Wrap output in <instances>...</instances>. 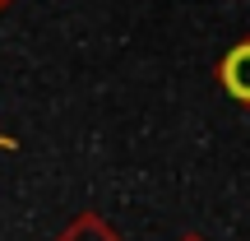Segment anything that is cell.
Returning a JSON list of instances; mask_svg holds the SVG:
<instances>
[{"instance_id": "cell-1", "label": "cell", "mask_w": 250, "mask_h": 241, "mask_svg": "<svg viewBox=\"0 0 250 241\" xmlns=\"http://www.w3.org/2000/svg\"><path fill=\"white\" fill-rule=\"evenodd\" d=\"M223 84H227L232 98L250 102V42H241V46L223 61Z\"/></svg>"}]
</instances>
